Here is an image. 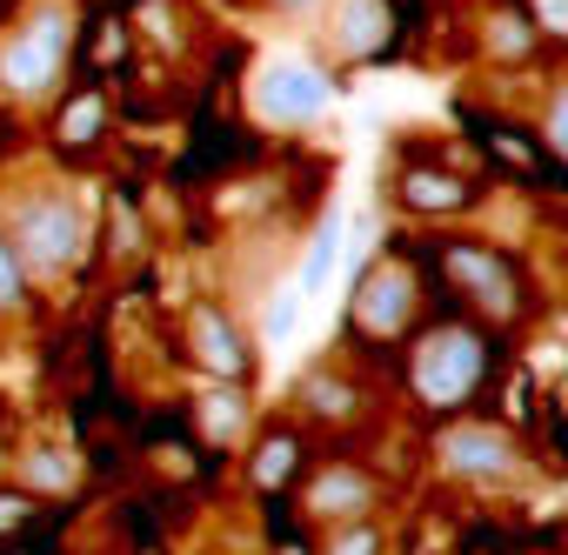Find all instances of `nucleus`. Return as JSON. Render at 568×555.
I'll return each mask as SVG.
<instances>
[{
    "label": "nucleus",
    "mask_w": 568,
    "mask_h": 555,
    "mask_svg": "<svg viewBox=\"0 0 568 555\" xmlns=\"http://www.w3.org/2000/svg\"><path fill=\"white\" fill-rule=\"evenodd\" d=\"M328 108H335V81H328V68H315L302 54H267L247 81V114L261 128H281V134L315 128Z\"/></svg>",
    "instance_id": "3"
},
{
    "label": "nucleus",
    "mask_w": 568,
    "mask_h": 555,
    "mask_svg": "<svg viewBox=\"0 0 568 555\" xmlns=\"http://www.w3.org/2000/svg\"><path fill=\"white\" fill-rule=\"evenodd\" d=\"M322 555H382V528L368 515L362 522H335L328 542H322Z\"/></svg>",
    "instance_id": "19"
},
{
    "label": "nucleus",
    "mask_w": 568,
    "mask_h": 555,
    "mask_svg": "<svg viewBox=\"0 0 568 555\" xmlns=\"http://www.w3.org/2000/svg\"><path fill=\"white\" fill-rule=\"evenodd\" d=\"M181 335H187V355H194V369H201L207 382H247V369H254L247 335H241L214 302H194L187 322H181Z\"/></svg>",
    "instance_id": "8"
},
{
    "label": "nucleus",
    "mask_w": 568,
    "mask_h": 555,
    "mask_svg": "<svg viewBox=\"0 0 568 555\" xmlns=\"http://www.w3.org/2000/svg\"><path fill=\"white\" fill-rule=\"evenodd\" d=\"M114 241H121V254H134V208L114 214Z\"/></svg>",
    "instance_id": "24"
},
{
    "label": "nucleus",
    "mask_w": 568,
    "mask_h": 555,
    "mask_svg": "<svg viewBox=\"0 0 568 555\" xmlns=\"http://www.w3.org/2000/svg\"><path fill=\"white\" fill-rule=\"evenodd\" d=\"M375 502H382V482H375L368 468H355V462H328V468L302 488V508H308L315 528L362 522V515H375Z\"/></svg>",
    "instance_id": "9"
},
{
    "label": "nucleus",
    "mask_w": 568,
    "mask_h": 555,
    "mask_svg": "<svg viewBox=\"0 0 568 555\" xmlns=\"http://www.w3.org/2000/svg\"><path fill=\"white\" fill-rule=\"evenodd\" d=\"M442 268H448V282L462 289V302H475V315H488V322H515L521 315V282H515V268L495 248L448 241L442 248Z\"/></svg>",
    "instance_id": "6"
},
{
    "label": "nucleus",
    "mask_w": 568,
    "mask_h": 555,
    "mask_svg": "<svg viewBox=\"0 0 568 555\" xmlns=\"http://www.w3.org/2000/svg\"><path fill=\"white\" fill-rule=\"evenodd\" d=\"M388 41V8L382 0H342V14H335V48L342 54H375Z\"/></svg>",
    "instance_id": "12"
},
{
    "label": "nucleus",
    "mask_w": 568,
    "mask_h": 555,
    "mask_svg": "<svg viewBox=\"0 0 568 555\" xmlns=\"http://www.w3.org/2000/svg\"><path fill=\"white\" fill-rule=\"evenodd\" d=\"M335 248H342V221H322V228H315V241H308V261H302V274H295V295H315V289L328 282Z\"/></svg>",
    "instance_id": "17"
},
{
    "label": "nucleus",
    "mask_w": 568,
    "mask_h": 555,
    "mask_svg": "<svg viewBox=\"0 0 568 555\" xmlns=\"http://www.w3.org/2000/svg\"><path fill=\"white\" fill-rule=\"evenodd\" d=\"M21 482H28L34 495H68V488L81 482V462H74V448L41 442V448H28V455H21Z\"/></svg>",
    "instance_id": "13"
},
{
    "label": "nucleus",
    "mask_w": 568,
    "mask_h": 555,
    "mask_svg": "<svg viewBox=\"0 0 568 555\" xmlns=\"http://www.w3.org/2000/svg\"><path fill=\"white\" fill-rule=\"evenodd\" d=\"M28 282H61L68 268L88 261V241H94V221H88V201L81 188H28L8 201V228Z\"/></svg>",
    "instance_id": "1"
},
{
    "label": "nucleus",
    "mask_w": 568,
    "mask_h": 555,
    "mask_svg": "<svg viewBox=\"0 0 568 555\" xmlns=\"http://www.w3.org/2000/svg\"><path fill=\"white\" fill-rule=\"evenodd\" d=\"M302 468V435L295 428H274L254 455H247V475H254V488H281V482H288Z\"/></svg>",
    "instance_id": "14"
},
{
    "label": "nucleus",
    "mask_w": 568,
    "mask_h": 555,
    "mask_svg": "<svg viewBox=\"0 0 568 555\" xmlns=\"http://www.w3.org/2000/svg\"><path fill=\"white\" fill-rule=\"evenodd\" d=\"M101 121H108V101H101V94H81V101L68 108V121H61V141H68V148H88V141H101Z\"/></svg>",
    "instance_id": "18"
},
{
    "label": "nucleus",
    "mask_w": 568,
    "mask_h": 555,
    "mask_svg": "<svg viewBox=\"0 0 568 555\" xmlns=\"http://www.w3.org/2000/svg\"><path fill=\"white\" fill-rule=\"evenodd\" d=\"M74 54V0H34L21 28L0 41V88L14 101H48Z\"/></svg>",
    "instance_id": "2"
},
{
    "label": "nucleus",
    "mask_w": 568,
    "mask_h": 555,
    "mask_svg": "<svg viewBox=\"0 0 568 555\" xmlns=\"http://www.w3.org/2000/svg\"><path fill=\"white\" fill-rule=\"evenodd\" d=\"M302 408L322 415V422H348V415H362V395L348 382H335V375H308L302 382Z\"/></svg>",
    "instance_id": "16"
},
{
    "label": "nucleus",
    "mask_w": 568,
    "mask_h": 555,
    "mask_svg": "<svg viewBox=\"0 0 568 555\" xmlns=\"http://www.w3.org/2000/svg\"><path fill=\"white\" fill-rule=\"evenodd\" d=\"M254 8H274V14H322L328 0H254Z\"/></svg>",
    "instance_id": "23"
},
{
    "label": "nucleus",
    "mask_w": 568,
    "mask_h": 555,
    "mask_svg": "<svg viewBox=\"0 0 568 555\" xmlns=\"http://www.w3.org/2000/svg\"><path fill=\"white\" fill-rule=\"evenodd\" d=\"M348 315H355V329H362V335H375V342L402 335V329L415 322V268H408V261H395V254H382V261L362 274V289H355Z\"/></svg>",
    "instance_id": "7"
},
{
    "label": "nucleus",
    "mask_w": 568,
    "mask_h": 555,
    "mask_svg": "<svg viewBox=\"0 0 568 555\" xmlns=\"http://www.w3.org/2000/svg\"><path fill=\"white\" fill-rule=\"evenodd\" d=\"M194 422H201L207 442H234V435H247V395H241V382H214V389H201Z\"/></svg>",
    "instance_id": "11"
},
{
    "label": "nucleus",
    "mask_w": 568,
    "mask_h": 555,
    "mask_svg": "<svg viewBox=\"0 0 568 555\" xmlns=\"http://www.w3.org/2000/svg\"><path fill=\"white\" fill-rule=\"evenodd\" d=\"M481 375H488V342L475 329H462V322L428 329L415 342V355H408V382H415V395L428 408H462L481 389Z\"/></svg>",
    "instance_id": "4"
},
{
    "label": "nucleus",
    "mask_w": 568,
    "mask_h": 555,
    "mask_svg": "<svg viewBox=\"0 0 568 555\" xmlns=\"http://www.w3.org/2000/svg\"><path fill=\"white\" fill-rule=\"evenodd\" d=\"M535 41H541V34H535L521 14H508V8L481 21V48H488L495 61H528V54H535Z\"/></svg>",
    "instance_id": "15"
},
{
    "label": "nucleus",
    "mask_w": 568,
    "mask_h": 555,
    "mask_svg": "<svg viewBox=\"0 0 568 555\" xmlns=\"http://www.w3.org/2000/svg\"><path fill=\"white\" fill-rule=\"evenodd\" d=\"M28 268H21V254H14V241L0 234V315H21V302H28Z\"/></svg>",
    "instance_id": "20"
},
{
    "label": "nucleus",
    "mask_w": 568,
    "mask_h": 555,
    "mask_svg": "<svg viewBox=\"0 0 568 555\" xmlns=\"http://www.w3.org/2000/svg\"><path fill=\"white\" fill-rule=\"evenodd\" d=\"M535 21L541 34H568V0H535Z\"/></svg>",
    "instance_id": "21"
},
{
    "label": "nucleus",
    "mask_w": 568,
    "mask_h": 555,
    "mask_svg": "<svg viewBox=\"0 0 568 555\" xmlns=\"http://www.w3.org/2000/svg\"><path fill=\"white\" fill-rule=\"evenodd\" d=\"M28 522V495H0V535H14Z\"/></svg>",
    "instance_id": "22"
},
{
    "label": "nucleus",
    "mask_w": 568,
    "mask_h": 555,
    "mask_svg": "<svg viewBox=\"0 0 568 555\" xmlns=\"http://www.w3.org/2000/svg\"><path fill=\"white\" fill-rule=\"evenodd\" d=\"M435 455H442V468H448V475L481 482V488H508V482H521V475H528L521 442H515L508 428H495V422H448V428H442V442H435Z\"/></svg>",
    "instance_id": "5"
},
{
    "label": "nucleus",
    "mask_w": 568,
    "mask_h": 555,
    "mask_svg": "<svg viewBox=\"0 0 568 555\" xmlns=\"http://www.w3.org/2000/svg\"><path fill=\"white\" fill-rule=\"evenodd\" d=\"M468 181L462 174H448V168H408L402 174V201L408 208H422V214H455V208H468Z\"/></svg>",
    "instance_id": "10"
}]
</instances>
